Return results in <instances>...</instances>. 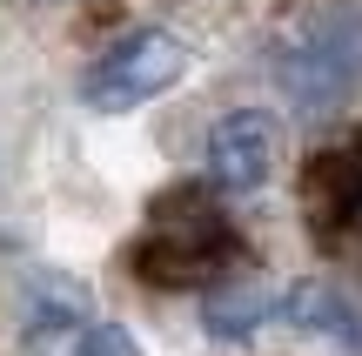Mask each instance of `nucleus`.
I'll return each mask as SVG.
<instances>
[{"instance_id":"nucleus-1","label":"nucleus","mask_w":362,"mask_h":356,"mask_svg":"<svg viewBox=\"0 0 362 356\" xmlns=\"http://www.w3.org/2000/svg\"><path fill=\"white\" fill-rule=\"evenodd\" d=\"M282 88L302 115H329L342 94L362 88V7H322L282 47Z\"/></svg>"},{"instance_id":"nucleus-2","label":"nucleus","mask_w":362,"mask_h":356,"mask_svg":"<svg viewBox=\"0 0 362 356\" xmlns=\"http://www.w3.org/2000/svg\"><path fill=\"white\" fill-rule=\"evenodd\" d=\"M181 67H188V47H181L168 27H134V34H121L115 47H101L88 61L81 94H88V108H101V115H128V108L168 94L181 81Z\"/></svg>"},{"instance_id":"nucleus-3","label":"nucleus","mask_w":362,"mask_h":356,"mask_svg":"<svg viewBox=\"0 0 362 356\" xmlns=\"http://www.w3.org/2000/svg\"><path fill=\"white\" fill-rule=\"evenodd\" d=\"M235 255V236L202 195H168L148 222L141 249H134V269L148 282H202L208 269H221Z\"/></svg>"},{"instance_id":"nucleus-4","label":"nucleus","mask_w":362,"mask_h":356,"mask_svg":"<svg viewBox=\"0 0 362 356\" xmlns=\"http://www.w3.org/2000/svg\"><path fill=\"white\" fill-rule=\"evenodd\" d=\"M208 182L228 188V195H248V188H262L275 175V121L269 115H248V108H235V115H221L215 128H208Z\"/></svg>"},{"instance_id":"nucleus-5","label":"nucleus","mask_w":362,"mask_h":356,"mask_svg":"<svg viewBox=\"0 0 362 356\" xmlns=\"http://www.w3.org/2000/svg\"><path fill=\"white\" fill-rule=\"evenodd\" d=\"M27 356H141L121 323H101L88 309H54V316H27L21 323Z\"/></svg>"},{"instance_id":"nucleus-6","label":"nucleus","mask_w":362,"mask_h":356,"mask_svg":"<svg viewBox=\"0 0 362 356\" xmlns=\"http://www.w3.org/2000/svg\"><path fill=\"white\" fill-rule=\"evenodd\" d=\"M275 309H282L296 330H309V336H322V343H336V350H356V356H362V303L342 289V282L302 276Z\"/></svg>"},{"instance_id":"nucleus-7","label":"nucleus","mask_w":362,"mask_h":356,"mask_svg":"<svg viewBox=\"0 0 362 356\" xmlns=\"http://www.w3.org/2000/svg\"><path fill=\"white\" fill-rule=\"evenodd\" d=\"M262 316H269V296H262L255 282H221V289H208V303H202L208 336H221V343H242V336H255Z\"/></svg>"}]
</instances>
